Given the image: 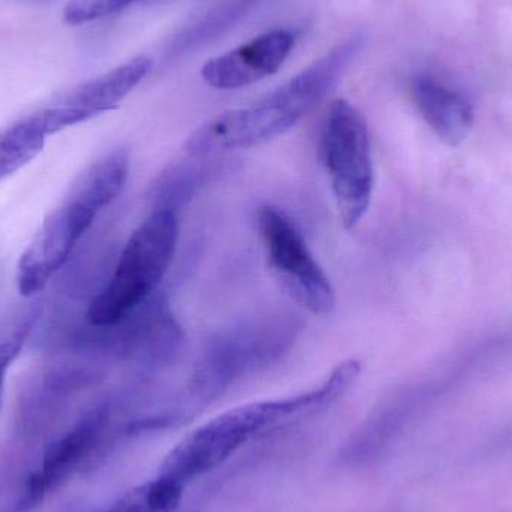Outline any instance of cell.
<instances>
[{
	"mask_svg": "<svg viewBox=\"0 0 512 512\" xmlns=\"http://www.w3.org/2000/svg\"><path fill=\"white\" fill-rule=\"evenodd\" d=\"M360 372L357 360L343 361L313 390L289 399L249 403L218 415L186 436L168 454L159 475L188 486L215 471L262 433L330 408L351 390Z\"/></svg>",
	"mask_w": 512,
	"mask_h": 512,
	"instance_id": "1",
	"label": "cell"
},
{
	"mask_svg": "<svg viewBox=\"0 0 512 512\" xmlns=\"http://www.w3.org/2000/svg\"><path fill=\"white\" fill-rule=\"evenodd\" d=\"M361 44V36H352L255 104L207 120L186 141V153L206 158L261 146L285 134L336 87Z\"/></svg>",
	"mask_w": 512,
	"mask_h": 512,
	"instance_id": "2",
	"label": "cell"
},
{
	"mask_svg": "<svg viewBox=\"0 0 512 512\" xmlns=\"http://www.w3.org/2000/svg\"><path fill=\"white\" fill-rule=\"evenodd\" d=\"M128 150H111L80 174L59 207L53 210L33 237L17 264V288L32 297L47 286L68 262L84 234L102 210L125 188L129 176Z\"/></svg>",
	"mask_w": 512,
	"mask_h": 512,
	"instance_id": "3",
	"label": "cell"
},
{
	"mask_svg": "<svg viewBox=\"0 0 512 512\" xmlns=\"http://www.w3.org/2000/svg\"><path fill=\"white\" fill-rule=\"evenodd\" d=\"M179 242L176 210L155 207L132 233L107 285L93 298L87 321L111 328L146 303L167 274Z\"/></svg>",
	"mask_w": 512,
	"mask_h": 512,
	"instance_id": "4",
	"label": "cell"
},
{
	"mask_svg": "<svg viewBox=\"0 0 512 512\" xmlns=\"http://www.w3.org/2000/svg\"><path fill=\"white\" fill-rule=\"evenodd\" d=\"M319 156L330 180L340 221L346 230H352L372 203L375 168L366 119L345 99L334 101L325 114Z\"/></svg>",
	"mask_w": 512,
	"mask_h": 512,
	"instance_id": "5",
	"label": "cell"
},
{
	"mask_svg": "<svg viewBox=\"0 0 512 512\" xmlns=\"http://www.w3.org/2000/svg\"><path fill=\"white\" fill-rule=\"evenodd\" d=\"M255 221L268 265L286 294L309 312L330 313L336 291L297 225L273 206L259 207Z\"/></svg>",
	"mask_w": 512,
	"mask_h": 512,
	"instance_id": "6",
	"label": "cell"
},
{
	"mask_svg": "<svg viewBox=\"0 0 512 512\" xmlns=\"http://www.w3.org/2000/svg\"><path fill=\"white\" fill-rule=\"evenodd\" d=\"M277 328L251 325L219 337L195 370L191 393L198 399H213L237 378L276 357L283 342Z\"/></svg>",
	"mask_w": 512,
	"mask_h": 512,
	"instance_id": "7",
	"label": "cell"
},
{
	"mask_svg": "<svg viewBox=\"0 0 512 512\" xmlns=\"http://www.w3.org/2000/svg\"><path fill=\"white\" fill-rule=\"evenodd\" d=\"M152 65L150 57H134L113 71L86 81L38 108L48 134H57L114 110L149 74Z\"/></svg>",
	"mask_w": 512,
	"mask_h": 512,
	"instance_id": "8",
	"label": "cell"
},
{
	"mask_svg": "<svg viewBox=\"0 0 512 512\" xmlns=\"http://www.w3.org/2000/svg\"><path fill=\"white\" fill-rule=\"evenodd\" d=\"M108 426V411L96 409L50 445L41 466L29 478L17 502V512L38 507L51 492L62 487L95 456Z\"/></svg>",
	"mask_w": 512,
	"mask_h": 512,
	"instance_id": "9",
	"label": "cell"
},
{
	"mask_svg": "<svg viewBox=\"0 0 512 512\" xmlns=\"http://www.w3.org/2000/svg\"><path fill=\"white\" fill-rule=\"evenodd\" d=\"M294 35L277 29L213 57L201 69L204 81L221 90L240 89L276 74L294 48Z\"/></svg>",
	"mask_w": 512,
	"mask_h": 512,
	"instance_id": "10",
	"label": "cell"
},
{
	"mask_svg": "<svg viewBox=\"0 0 512 512\" xmlns=\"http://www.w3.org/2000/svg\"><path fill=\"white\" fill-rule=\"evenodd\" d=\"M412 102L429 128L448 146H459L474 128L471 102L430 75H415L409 84Z\"/></svg>",
	"mask_w": 512,
	"mask_h": 512,
	"instance_id": "11",
	"label": "cell"
},
{
	"mask_svg": "<svg viewBox=\"0 0 512 512\" xmlns=\"http://www.w3.org/2000/svg\"><path fill=\"white\" fill-rule=\"evenodd\" d=\"M50 137L38 111L26 114L0 131V182L33 161Z\"/></svg>",
	"mask_w": 512,
	"mask_h": 512,
	"instance_id": "12",
	"label": "cell"
},
{
	"mask_svg": "<svg viewBox=\"0 0 512 512\" xmlns=\"http://www.w3.org/2000/svg\"><path fill=\"white\" fill-rule=\"evenodd\" d=\"M38 315L35 307H29V309L12 313L0 322V408H2L6 373L23 351Z\"/></svg>",
	"mask_w": 512,
	"mask_h": 512,
	"instance_id": "13",
	"label": "cell"
},
{
	"mask_svg": "<svg viewBox=\"0 0 512 512\" xmlns=\"http://www.w3.org/2000/svg\"><path fill=\"white\" fill-rule=\"evenodd\" d=\"M256 2L258 0H230V2L224 3L221 8L207 15L206 20L201 21L194 29L183 33L174 44V53H183L189 48H195V45L203 44V42L221 35L225 29L234 24V21L246 14Z\"/></svg>",
	"mask_w": 512,
	"mask_h": 512,
	"instance_id": "14",
	"label": "cell"
},
{
	"mask_svg": "<svg viewBox=\"0 0 512 512\" xmlns=\"http://www.w3.org/2000/svg\"><path fill=\"white\" fill-rule=\"evenodd\" d=\"M137 0H69L63 18L72 26L99 20L114 12L122 11Z\"/></svg>",
	"mask_w": 512,
	"mask_h": 512,
	"instance_id": "15",
	"label": "cell"
},
{
	"mask_svg": "<svg viewBox=\"0 0 512 512\" xmlns=\"http://www.w3.org/2000/svg\"><path fill=\"white\" fill-rule=\"evenodd\" d=\"M102 512H131L129 511L128 505L123 501V498L120 501H117L116 504L111 505L110 508Z\"/></svg>",
	"mask_w": 512,
	"mask_h": 512,
	"instance_id": "16",
	"label": "cell"
},
{
	"mask_svg": "<svg viewBox=\"0 0 512 512\" xmlns=\"http://www.w3.org/2000/svg\"><path fill=\"white\" fill-rule=\"evenodd\" d=\"M20 2L33 3V5H50V3L56 2V0H20Z\"/></svg>",
	"mask_w": 512,
	"mask_h": 512,
	"instance_id": "17",
	"label": "cell"
}]
</instances>
